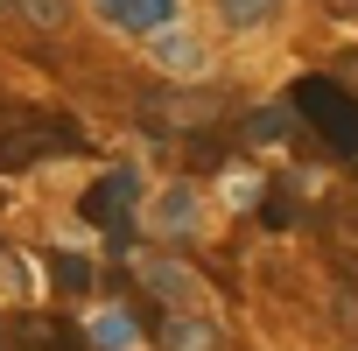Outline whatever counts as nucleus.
Listing matches in <instances>:
<instances>
[{"label": "nucleus", "mask_w": 358, "mask_h": 351, "mask_svg": "<svg viewBox=\"0 0 358 351\" xmlns=\"http://www.w3.org/2000/svg\"><path fill=\"white\" fill-rule=\"evenodd\" d=\"M295 113H302L337 155H358V99H351L344 85H330V78H302V85H295Z\"/></svg>", "instance_id": "1"}, {"label": "nucleus", "mask_w": 358, "mask_h": 351, "mask_svg": "<svg viewBox=\"0 0 358 351\" xmlns=\"http://www.w3.org/2000/svg\"><path fill=\"white\" fill-rule=\"evenodd\" d=\"M78 134L57 127V120H22V127H0V169H29V162H50V155H71Z\"/></svg>", "instance_id": "2"}, {"label": "nucleus", "mask_w": 358, "mask_h": 351, "mask_svg": "<svg viewBox=\"0 0 358 351\" xmlns=\"http://www.w3.org/2000/svg\"><path fill=\"white\" fill-rule=\"evenodd\" d=\"M134 197H141V176H134V169H113V176H99V183L85 190V218L106 225V232H127Z\"/></svg>", "instance_id": "3"}, {"label": "nucleus", "mask_w": 358, "mask_h": 351, "mask_svg": "<svg viewBox=\"0 0 358 351\" xmlns=\"http://www.w3.org/2000/svg\"><path fill=\"white\" fill-rule=\"evenodd\" d=\"M92 8H99L113 29H127V36H155V29L176 22V0H92Z\"/></svg>", "instance_id": "4"}, {"label": "nucleus", "mask_w": 358, "mask_h": 351, "mask_svg": "<svg viewBox=\"0 0 358 351\" xmlns=\"http://www.w3.org/2000/svg\"><path fill=\"white\" fill-rule=\"evenodd\" d=\"M197 204H204V197H197V183H169V190L155 197L148 225H155V232H169V239H190V232H197Z\"/></svg>", "instance_id": "5"}, {"label": "nucleus", "mask_w": 358, "mask_h": 351, "mask_svg": "<svg viewBox=\"0 0 358 351\" xmlns=\"http://www.w3.org/2000/svg\"><path fill=\"white\" fill-rule=\"evenodd\" d=\"M155 337H162V351H218V323L197 309H169L155 323Z\"/></svg>", "instance_id": "6"}, {"label": "nucleus", "mask_w": 358, "mask_h": 351, "mask_svg": "<svg viewBox=\"0 0 358 351\" xmlns=\"http://www.w3.org/2000/svg\"><path fill=\"white\" fill-rule=\"evenodd\" d=\"M148 120L155 127H197V120H218V92H155L148 99Z\"/></svg>", "instance_id": "7"}, {"label": "nucleus", "mask_w": 358, "mask_h": 351, "mask_svg": "<svg viewBox=\"0 0 358 351\" xmlns=\"http://www.w3.org/2000/svg\"><path fill=\"white\" fill-rule=\"evenodd\" d=\"M148 50H155V64H162V71H176V78L204 71V50H197V36H190V29H176V22H169V29H155V36H148Z\"/></svg>", "instance_id": "8"}, {"label": "nucleus", "mask_w": 358, "mask_h": 351, "mask_svg": "<svg viewBox=\"0 0 358 351\" xmlns=\"http://www.w3.org/2000/svg\"><path fill=\"white\" fill-rule=\"evenodd\" d=\"M92 344H99V351H127V344H134V316H127V309H99V316H92Z\"/></svg>", "instance_id": "9"}, {"label": "nucleus", "mask_w": 358, "mask_h": 351, "mask_svg": "<svg viewBox=\"0 0 358 351\" xmlns=\"http://www.w3.org/2000/svg\"><path fill=\"white\" fill-rule=\"evenodd\" d=\"M218 15H225L232 29H260V22L274 15V0H218Z\"/></svg>", "instance_id": "10"}, {"label": "nucleus", "mask_w": 358, "mask_h": 351, "mask_svg": "<svg viewBox=\"0 0 358 351\" xmlns=\"http://www.w3.org/2000/svg\"><path fill=\"white\" fill-rule=\"evenodd\" d=\"M148 281H155V295H162L169 309H176V302H190V281H183V274H176V267H155Z\"/></svg>", "instance_id": "11"}, {"label": "nucleus", "mask_w": 358, "mask_h": 351, "mask_svg": "<svg viewBox=\"0 0 358 351\" xmlns=\"http://www.w3.org/2000/svg\"><path fill=\"white\" fill-rule=\"evenodd\" d=\"M15 8H22L36 29H64V0H15Z\"/></svg>", "instance_id": "12"}, {"label": "nucleus", "mask_w": 358, "mask_h": 351, "mask_svg": "<svg viewBox=\"0 0 358 351\" xmlns=\"http://www.w3.org/2000/svg\"><path fill=\"white\" fill-rule=\"evenodd\" d=\"M57 281H64V288H92V267L71 260V253H57Z\"/></svg>", "instance_id": "13"}, {"label": "nucleus", "mask_w": 358, "mask_h": 351, "mask_svg": "<svg viewBox=\"0 0 358 351\" xmlns=\"http://www.w3.org/2000/svg\"><path fill=\"white\" fill-rule=\"evenodd\" d=\"M0 8H15V0H0Z\"/></svg>", "instance_id": "14"}]
</instances>
